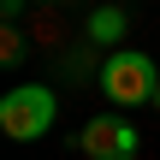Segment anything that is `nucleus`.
I'll return each instance as SVG.
<instances>
[{
    "label": "nucleus",
    "mask_w": 160,
    "mask_h": 160,
    "mask_svg": "<svg viewBox=\"0 0 160 160\" xmlns=\"http://www.w3.org/2000/svg\"><path fill=\"white\" fill-rule=\"evenodd\" d=\"M71 142L83 148V160H137V148H142L137 125H125V119H83V131Z\"/></svg>",
    "instance_id": "obj_3"
},
{
    "label": "nucleus",
    "mask_w": 160,
    "mask_h": 160,
    "mask_svg": "<svg viewBox=\"0 0 160 160\" xmlns=\"http://www.w3.org/2000/svg\"><path fill=\"white\" fill-rule=\"evenodd\" d=\"M148 107H160V89H154V101H148Z\"/></svg>",
    "instance_id": "obj_8"
},
{
    "label": "nucleus",
    "mask_w": 160,
    "mask_h": 160,
    "mask_svg": "<svg viewBox=\"0 0 160 160\" xmlns=\"http://www.w3.org/2000/svg\"><path fill=\"white\" fill-rule=\"evenodd\" d=\"M160 77H154V59L148 53H137V48H113L107 59H101V95L113 101V107H142V101H154Z\"/></svg>",
    "instance_id": "obj_2"
},
{
    "label": "nucleus",
    "mask_w": 160,
    "mask_h": 160,
    "mask_svg": "<svg viewBox=\"0 0 160 160\" xmlns=\"http://www.w3.org/2000/svg\"><path fill=\"white\" fill-rule=\"evenodd\" d=\"M36 6H59V0H36Z\"/></svg>",
    "instance_id": "obj_7"
},
{
    "label": "nucleus",
    "mask_w": 160,
    "mask_h": 160,
    "mask_svg": "<svg viewBox=\"0 0 160 160\" xmlns=\"http://www.w3.org/2000/svg\"><path fill=\"white\" fill-rule=\"evenodd\" d=\"M24 6H30V0H0V18H6V24H18V18H24Z\"/></svg>",
    "instance_id": "obj_6"
},
{
    "label": "nucleus",
    "mask_w": 160,
    "mask_h": 160,
    "mask_svg": "<svg viewBox=\"0 0 160 160\" xmlns=\"http://www.w3.org/2000/svg\"><path fill=\"white\" fill-rule=\"evenodd\" d=\"M53 113H59V95L42 89V83H18V89L0 95V131H6L12 142L48 137V131H53Z\"/></svg>",
    "instance_id": "obj_1"
},
{
    "label": "nucleus",
    "mask_w": 160,
    "mask_h": 160,
    "mask_svg": "<svg viewBox=\"0 0 160 160\" xmlns=\"http://www.w3.org/2000/svg\"><path fill=\"white\" fill-rule=\"evenodd\" d=\"M125 6H95L89 12V24H83V42H95V48H119L125 42Z\"/></svg>",
    "instance_id": "obj_4"
},
{
    "label": "nucleus",
    "mask_w": 160,
    "mask_h": 160,
    "mask_svg": "<svg viewBox=\"0 0 160 160\" xmlns=\"http://www.w3.org/2000/svg\"><path fill=\"white\" fill-rule=\"evenodd\" d=\"M24 53H30V36H24L18 24H6V30H0V65H18Z\"/></svg>",
    "instance_id": "obj_5"
}]
</instances>
